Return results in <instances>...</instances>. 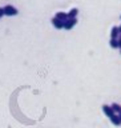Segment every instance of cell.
I'll return each instance as SVG.
<instances>
[{"instance_id":"1","label":"cell","mask_w":121,"mask_h":128,"mask_svg":"<svg viewBox=\"0 0 121 128\" xmlns=\"http://www.w3.org/2000/svg\"><path fill=\"white\" fill-rule=\"evenodd\" d=\"M3 8H4V15L5 16H16L19 14V11L13 6H11V4H8V6L3 7Z\"/></svg>"},{"instance_id":"2","label":"cell","mask_w":121,"mask_h":128,"mask_svg":"<svg viewBox=\"0 0 121 128\" xmlns=\"http://www.w3.org/2000/svg\"><path fill=\"white\" fill-rule=\"evenodd\" d=\"M76 24H77V19L76 18H72V19H67L65 22H64V30H67V31H69L72 30Z\"/></svg>"},{"instance_id":"3","label":"cell","mask_w":121,"mask_h":128,"mask_svg":"<svg viewBox=\"0 0 121 128\" xmlns=\"http://www.w3.org/2000/svg\"><path fill=\"white\" fill-rule=\"evenodd\" d=\"M103 112H104V114H105L109 119H111V118H113V116L116 115V114H115V111L112 110V107H111V106H107V104H104V106H103Z\"/></svg>"},{"instance_id":"4","label":"cell","mask_w":121,"mask_h":128,"mask_svg":"<svg viewBox=\"0 0 121 128\" xmlns=\"http://www.w3.org/2000/svg\"><path fill=\"white\" fill-rule=\"evenodd\" d=\"M51 22H52V26H53L56 30H63V28H64V22H61V20L57 19L56 16L51 20Z\"/></svg>"},{"instance_id":"5","label":"cell","mask_w":121,"mask_h":128,"mask_svg":"<svg viewBox=\"0 0 121 128\" xmlns=\"http://www.w3.org/2000/svg\"><path fill=\"white\" fill-rule=\"evenodd\" d=\"M119 36H120V30H119V27L115 26V27L111 30V38H112V39H117Z\"/></svg>"},{"instance_id":"6","label":"cell","mask_w":121,"mask_h":128,"mask_svg":"<svg viewBox=\"0 0 121 128\" xmlns=\"http://www.w3.org/2000/svg\"><path fill=\"white\" fill-rule=\"evenodd\" d=\"M56 18L60 19L61 22H65L68 19V14H65V12H57V14H56Z\"/></svg>"},{"instance_id":"7","label":"cell","mask_w":121,"mask_h":128,"mask_svg":"<svg viewBox=\"0 0 121 128\" xmlns=\"http://www.w3.org/2000/svg\"><path fill=\"white\" fill-rule=\"evenodd\" d=\"M79 14V10L77 8H72V10L68 12V19H72V18H76Z\"/></svg>"},{"instance_id":"8","label":"cell","mask_w":121,"mask_h":128,"mask_svg":"<svg viewBox=\"0 0 121 128\" xmlns=\"http://www.w3.org/2000/svg\"><path fill=\"white\" fill-rule=\"evenodd\" d=\"M111 122H112V124H115V126H121V120H120L117 114H116L113 118H111Z\"/></svg>"},{"instance_id":"9","label":"cell","mask_w":121,"mask_h":128,"mask_svg":"<svg viewBox=\"0 0 121 128\" xmlns=\"http://www.w3.org/2000/svg\"><path fill=\"white\" fill-rule=\"evenodd\" d=\"M109 46H111L112 48H115V50H116V48H120V47H119V39H112V38H111Z\"/></svg>"},{"instance_id":"10","label":"cell","mask_w":121,"mask_h":128,"mask_svg":"<svg viewBox=\"0 0 121 128\" xmlns=\"http://www.w3.org/2000/svg\"><path fill=\"white\" fill-rule=\"evenodd\" d=\"M111 107H112V110L115 111V114H120V112H121V106H120V104H117V103H113Z\"/></svg>"},{"instance_id":"11","label":"cell","mask_w":121,"mask_h":128,"mask_svg":"<svg viewBox=\"0 0 121 128\" xmlns=\"http://www.w3.org/2000/svg\"><path fill=\"white\" fill-rule=\"evenodd\" d=\"M3 16H4V8H3V7H0V19H1Z\"/></svg>"},{"instance_id":"12","label":"cell","mask_w":121,"mask_h":128,"mask_svg":"<svg viewBox=\"0 0 121 128\" xmlns=\"http://www.w3.org/2000/svg\"><path fill=\"white\" fill-rule=\"evenodd\" d=\"M117 39H119V47L121 48V34H120V36H119Z\"/></svg>"},{"instance_id":"13","label":"cell","mask_w":121,"mask_h":128,"mask_svg":"<svg viewBox=\"0 0 121 128\" xmlns=\"http://www.w3.org/2000/svg\"><path fill=\"white\" fill-rule=\"evenodd\" d=\"M119 115V118H120V120H121V112H120V114H117Z\"/></svg>"},{"instance_id":"14","label":"cell","mask_w":121,"mask_h":128,"mask_svg":"<svg viewBox=\"0 0 121 128\" xmlns=\"http://www.w3.org/2000/svg\"><path fill=\"white\" fill-rule=\"evenodd\" d=\"M119 30H120V34H121V26H120V27H119Z\"/></svg>"},{"instance_id":"15","label":"cell","mask_w":121,"mask_h":128,"mask_svg":"<svg viewBox=\"0 0 121 128\" xmlns=\"http://www.w3.org/2000/svg\"><path fill=\"white\" fill-rule=\"evenodd\" d=\"M120 54H121V48H120Z\"/></svg>"},{"instance_id":"16","label":"cell","mask_w":121,"mask_h":128,"mask_svg":"<svg viewBox=\"0 0 121 128\" xmlns=\"http://www.w3.org/2000/svg\"><path fill=\"white\" fill-rule=\"evenodd\" d=\"M120 19H121V16H120Z\"/></svg>"}]
</instances>
